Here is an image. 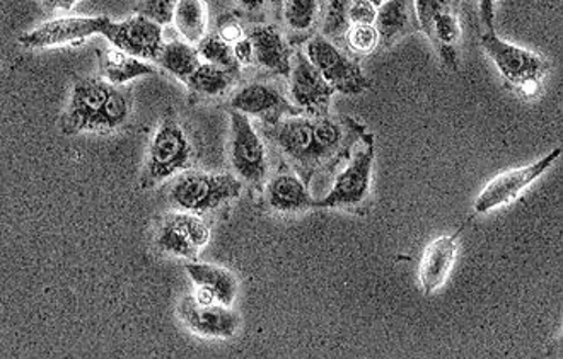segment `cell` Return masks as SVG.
Masks as SVG:
<instances>
[{
	"instance_id": "obj_25",
	"label": "cell",
	"mask_w": 563,
	"mask_h": 359,
	"mask_svg": "<svg viewBox=\"0 0 563 359\" xmlns=\"http://www.w3.org/2000/svg\"><path fill=\"white\" fill-rule=\"evenodd\" d=\"M173 24L184 42L195 45L207 36L209 12L206 0H178L173 14Z\"/></svg>"
},
{
	"instance_id": "obj_28",
	"label": "cell",
	"mask_w": 563,
	"mask_h": 359,
	"mask_svg": "<svg viewBox=\"0 0 563 359\" xmlns=\"http://www.w3.org/2000/svg\"><path fill=\"white\" fill-rule=\"evenodd\" d=\"M198 54L206 64L216 65V67L225 68L231 72H238L240 64L234 57L233 45H229L224 40L219 38L218 34L206 36L202 42L198 43Z\"/></svg>"
},
{
	"instance_id": "obj_14",
	"label": "cell",
	"mask_w": 563,
	"mask_h": 359,
	"mask_svg": "<svg viewBox=\"0 0 563 359\" xmlns=\"http://www.w3.org/2000/svg\"><path fill=\"white\" fill-rule=\"evenodd\" d=\"M178 315L191 333L212 339H231L241 329V318L231 306L219 302H200L191 295L179 302Z\"/></svg>"
},
{
	"instance_id": "obj_6",
	"label": "cell",
	"mask_w": 563,
	"mask_h": 359,
	"mask_svg": "<svg viewBox=\"0 0 563 359\" xmlns=\"http://www.w3.org/2000/svg\"><path fill=\"white\" fill-rule=\"evenodd\" d=\"M461 0H416L420 31L434 46L442 65L457 72L460 68Z\"/></svg>"
},
{
	"instance_id": "obj_10",
	"label": "cell",
	"mask_w": 563,
	"mask_h": 359,
	"mask_svg": "<svg viewBox=\"0 0 563 359\" xmlns=\"http://www.w3.org/2000/svg\"><path fill=\"white\" fill-rule=\"evenodd\" d=\"M271 136L282 154L297 167V175L306 182L311 181L314 170L321 167L314 136V117L299 114L284 117L277 125L272 126Z\"/></svg>"
},
{
	"instance_id": "obj_4",
	"label": "cell",
	"mask_w": 563,
	"mask_h": 359,
	"mask_svg": "<svg viewBox=\"0 0 563 359\" xmlns=\"http://www.w3.org/2000/svg\"><path fill=\"white\" fill-rule=\"evenodd\" d=\"M243 181L233 175H209L198 170H184L169 188V201L184 212H210L240 197Z\"/></svg>"
},
{
	"instance_id": "obj_35",
	"label": "cell",
	"mask_w": 563,
	"mask_h": 359,
	"mask_svg": "<svg viewBox=\"0 0 563 359\" xmlns=\"http://www.w3.org/2000/svg\"><path fill=\"white\" fill-rule=\"evenodd\" d=\"M236 2L243 11L252 12V14L262 11L267 5V0H236Z\"/></svg>"
},
{
	"instance_id": "obj_16",
	"label": "cell",
	"mask_w": 563,
	"mask_h": 359,
	"mask_svg": "<svg viewBox=\"0 0 563 359\" xmlns=\"http://www.w3.org/2000/svg\"><path fill=\"white\" fill-rule=\"evenodd\" d=\"M103 36L114 48L142 60H157L164 46L163 26L142 14L132 15L120 23L111 21Z\"/></svg>"
},
{
	"instance_id": "obj_34",
	"label": "cell",
	"mask_w": 563,
	"mask_h": 359,
	"mask_svg": "<svg viewBox=\"0 0 563 359\" xmlns=\"http://www.w3.org/2000/svg\"><path fill=\"white\" fill-rule=\"evenodd\" d=\"M77 2H79V0H42L43 8L48 12L70 11Z\"/></svg>"
},
{
	"instance_id": "obj_33",
	"label": "cell",
	"mask_w": 563,
	"mask_h": 359,
	"mask_svg": "<svg viewBox=\"0 0 563 359\" xmlns=\"http://www.w3.org/2000/svg\"><path fill=\"white\" fill-rule=\"evenodd\" d=\"M495 2L497 0H478L479 18L487 30H494Z\"/></svg>"
},
{
	"instance_id": "obj_1",
	"label": "cell",
	"mask_w": 563,
	"mask_h": 359,
	"mask_svg": "<svg viewBox=\"0 0 563 359\" xmlns=\"http://www.w3.org/2000/svg\"><path fill=\"white\" fill-rule=\"evenodd\" d=\"M132 99L122 86L98 77L77 79L69 106L62 117V133L111 132L129 122Z\"/></svg>"
},
{
	"instance_id": "obj_11",
	"label": "cell",
	"mask_w": 563,
	"mask_h": 359,
	"mask_svg": "<svg viewBox=\"0 0 563 359\" xmlns=\"http://www.w3.org/2000/svg\"><path fill=\"white\" fill-rule=\"evenodd\" d=\"M210 227L197 213H169L161 220L156 246L175 258L197 261L198 254L209 244Z\"/></svg>"
},
{
	"instance_id": "obj_8",
	"label": "cell",
	"mask_w": 563,
	"mask_h": 359,
	"mask_svg": "<svg viewBox=\"0 0 563 359\" xmlns=\"http://www.w3.org/2000/svg\"><path fill=\"white\" fill-rule=\"evenodd\" d=\"M229 162L234 175L247 184L260 186L268 175V152L253 126L252 117L240 111L229 113Z\"/></svg>"
},
{
	"instance_id": "obj_21",
	"label": "cell",
	"mask_w": 563,
	"mask_h": 359,
	"mask_svg": "<svg viewBox=\"0 0 563 359\" xmlns=\"http://www.w3.org/2000/svg\"><path fill=\"white\" fill-rule=\"evenodd\" d=\"M377 33L380 46L389 48L407 34L420 31L416 0H385L377 8Z\"/></svg>"
},
{
	"instance_id": "obj_26",
	"label": "cell",
	"mask_w": 563,
	"mask_h": 359,
	"mask_svg": "<svg viewBox=\"0 0 563 359\" xmlns=\"http://www.w3.org/2000/svg\"><path fill=\"white\" fill-rule=\"evenodd\" d=\"M156 61L164 70H168L172 76L184 80L185 83L194 76L195 70L202 65V58H200L198 49L187 42L164 43Z\"/></svg>"
},
{
	"instance_id": "obj_32",
	"label": "cell",
	"mask_w": 563,
	"mask_h": 359,
	"mask_svg": "<svg viewBox=\"0 0 563 359\" xmlns=\"http://www.w3.org/2000/svg\"><path fill=\"white\" fill-rule=\"evenodd\" d=\"M234 57H236L238 64L240 67H247V65H252L255 61V52H253V43L252 40L244 36L240 42L234 43Z\"/></svg>"
},
{
	"instance_id": "obj_3",
	"label": "cell",
	"mask_w": 563,
	"mask_h": 359,
	"mask_svg": "<svg viewBox=\"0 0 563 359\" xmlns=\"http://www.w3.org/2000/svg\"><path fill=\"white\" fill-rule=\"evenodd\" d=\"M479 43L507 83L519 89L526 98H534L540 92L541 82L550 70L547 58L504 42L494 30L485 31Z\"/></svg>"
},
{
	"instance_id": "obj_22",
	"label": "cell",
	"mask_w": 563,
	"mask_h": 359,
	"mask_svg": "<svg viewBox=\"0 0 563 359\" xmlns=\"http://www.w3.org/2000/svg\"><path fill=\"white\" fill-rule=\"evenodd\" d=\"M278 8L290 43L308 42L323 21V0H278Z\"/></svg>"
},
{
	"instance_id": "obj_31",
	"label": "cell",
	"mask_w": 563,
	"mask_h": 359,
	"mask_svg": "<svg viewBox=\"0 0 563 359\" xmlns=\"http://www.w3.org/2000/svg\"><path fill=\"white\" fill-rule=\"evenodd\" d=\"M218 36L229 45H234L246 36V30L238 15L225 12L218 20Z\"/></svg>"
},
{
	"instance_id": "obj_17",
	"label": "cell",
	"mask_w": 563,
	"mask_h": 359,
	"mask_svg": "<svg viewBox=\"0 0 563 359\" xmlns=\"http://www.w3.org/2000/svg\"><path fill=\"white\" fill-rule=\"evenodd\" d=\"M246 36L255 52L253 64L274 76L289 77L294 49L286 34L272 24H255L247 27Z\"/></svg>"
},
{
	"instance_id": "obj_27",
	"label": "cell",
	"mask_w": 563,
	"mask_h": 359,
	"mask_svg": "<svg viewBox=\"0 0 563 359\" xmlns=\"http://www.w3.org/2000/svg\"><path fill=\"white\" fill-rule=\"evenodd\" d=\"M234 80H236V72L202 61V65L195 70L194 76L188 79L187 86L194 94L200 96V98H218L228 92Z\"/></svg>"
},
{
	"instance_id": "obj_7",
	"label": "cell",
	"mask_w": 563,
	"mask_h": 359,
	"mask_svg": "<svg viewBox=\"0 0 563 359\" xmlns=\"http://www.w3.org/2000/svg\"><path fill=\"white\" fill-rule=\"evenodd\" d=\"M305 54L335 92L357 96L369 89V79L362 72L358 61L328 40L323 33L312 34L306 42Z\"/></svg>"
},
{
	"instance_id": "obj_23",
	"label": "cell",
	"mask_w": 563,
	"mask_h": 359,
	"mask_svg": "<svg viewBox=\"0 0 563 359\" xmlns=\"http://www.w3.org/2000/svg\"><path fill=\"white\" fill-rule=\"evenodd\" d=\"M267 203L278 213H301L317 206V200L309 193L308 182L292 172L275 176L268 182Z\"/></svg>"
},
{
	"instance_id": "obj_9",
	"label": "cell",
	"mask_w": 563,
	"mask_h": 359,
	"mask_svg": "<svg viewBox=\"0 0 563 359\" xmlns=\"http://www.w3.org/2000/svg\"><path fill=\"white\" fill-rule=\"evenodd\" d=\"M560 156H562V147H556L555 150L541 157L537 162L518 167V169H509L503 175L495 176L476 197L475 203H473L475 213L482 215V213L494 212V210L503 209L518 200L547 170L555 166Z\"/></svg>"
},
{
	"instance_id": "obj_15",
	"label": "cell",
	"mask_w": 563,
	"mask_h": 359,
	"mask_svg": "<svg viewBox=\"0 0 563 359\" xmlns=\"http://www.w3.org/2000/svg\"><path fill=\"white\" fill-rule=\"evenodd\" d=\"M231 110L240 111L250 117H258L265 125H277L280 120L297 116L301 111L287 101L277 86L267 82H250L234 92L229 101Z\"/></svg>"
},
{
	"instance_id": "obj_20",
	"label": "cell",
	"mask_w": 563,
	"mask_h": 359,
	"mask_svg": "<svg viewBox=\"0 0 563 359\" xmlns=\"http://www.w3.org/2000/svg\"><path fill=\"white\" fill-rule=\"evenodd\" d=\"M457 234L442 235L426 247L420 261L419 278L423 293L434 295L450 280L457 256Z\"/></svg>"
},
{
	"instance_id": "obj_12",
	"label": "cell",
	"mask_w": 563,
	"mask_h": 359,
	"mask_svg": "<svg viewBox=\"0 0 563 359\" xmlns=\"http://www.w3.org/2000/svg\"><path fill=\"white\" fill-rule=\"evenodd\" d=\"M287 79L290 101L297 110L312 117L327 116L335 89L331 88L302 52H294L292 67Z\"/></svg>"
},
{
	"instance_id": "obj_13",
	"label": "cell",
	"mask_w": 563,
	"mask_h": 359,
	"mask_svg": "<svg viewBox=\"0 0 563 359\" xmlns=\"http://www.w3.org/2000/svg\"><path fill=\"white\" fill-rule=\"evenodd\" d=\"M111 20L107 15H69L48 21L36 30L23 34L20 43L26 48H55V46L69 45L82 42L96 34L107 33Z\"/></svg>"
},
{
	"instance_id": "obj_19",
	"label": "cell",
	"mask_w": 563,
	"mask_h": 359,
	"mask_svg": "<svg viewBox=\"0 0 563 359\" xmlns=\"http://www.w3.org/2000/svg\"><path fill=\"white\" fill-rule=\"evenodd\" d=\"M377 0H328L323 14V34L339 45L346 31L376 24Z\"/></svg>"
},
{
	"instance_id": "obj_30",
	"label": "cell",
	"mask_w": 563,
	"mask_h": 359,
	"mask_svg": "<svg viewBox=\"0 0 563 359\" xmlns=\"http://www.w3.org/2000/svg\"><path fill=\"white\" fill-rule=\"evenodd\" d=\"M178 0H144L137 8V14L156 21L161 26L173 23V14Z\"/></svg>"
},
{
	"instance_id": "obj_5",
	"label": "cell",
	"mask_w": 563,
	"mask_h": 359,
	"mask_svg": "<svg viewBox=\"0 0 563 359\" xmlns=\"http://www.w3.org/2000/svg\"><path fill=\"white\" fill-rule=\"evenodd\" d=\"M376 159L373 135L362 133L352 152L345 169L336 176L330 193L317 201L318 209H358L366 203L373 182V167Z\"/></svg>"
},
{
	"instance_id": "obj_2",
	"label": "cell",
	"mask_w": 563,
	"mask_h": 359,
	"mask_svg": "<svg viewBox=\"0 0 563 359\" xmlns=\"http://www.w3.org/2000/svg\"><path fill=\"white\" fill-rule=\"evenodd\" d=\"M194 157V145L187 130L173 113L166 114L148 145L142 188L148 190L172 176L184 172Z\"/></svg>"
},
{
	"instance_id": "obj_24",
	"label": "cell",
	"mask_w": 563,
	"mask_h": 359,
	"mask_svg": "<svg viewBox=\"0 0 563 359\" xmlns=\"http://www.w3.org/2000/svg\"><path fill=\"white\" fill-rule=\"evenodd\" d=\"M99 64H101L103 79L113 83V86H123V83L139 79V77L156 74L153 65H148L147 60L126 54L123 49L114 48V46L104 49L101 57H99Z\"/></svg>"
},
{
	"instance_id": "obj_29",
	"label": "cell",
	"mask_w": 563,
	"mask_h": 359,
	"mask_svg": "<svg viewBox=\"0 0 563 359\" xmlns=\"http://www.w3.org/2000/svg\"><path fill=\"white\" fill-rule=\"evenodd\" d=\"M379 45V33H377L376 24L352 27V30L346 31L342 42L339 43L340 48L351 57H366V55L373 54Z\"/></svg>"
},
{
	"instance_id": "obj_18",
	"label": "cell",
	"mask_w": 563,
	"mask_h": 359,
	"mask_svg": "<svg viewBox=\"0 0 563 359\" xmlns=\"http://www.w3.org/2000/svg\"><path fill=\"white\" fill-rule=\"evenodd\" d=\"M195 284V299L233 306L240 292V281L231 269L209 262L191 261L185 266Z\"/></svg>"
}]
</instances>
